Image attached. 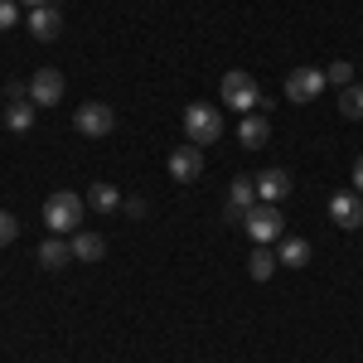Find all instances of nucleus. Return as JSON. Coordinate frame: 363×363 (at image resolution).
I'll return each mask as SVG.
<instances>
[{"label":"nucleus","mask_w":363,"mask_h":363,"mask_svg":"<svg viewBox=\"0 0 363 363\" xmlns=\"http://www.w3.org/2000/svg\"><path fill=\"white\" fill-rule=\"evenodd\" d=\"M184 136H189V145H213V140L223 136V112L218 107H208V102H194L189 112H184Z\"/></svg>","instance_id":"7ed1b4c3"},{"label":"nucleus","mask_w":363,"mask_h":363,"mask_svg":"<svg viewBox=\"0 0 363 363\" xmlns=\"http://www.w3.org/2000/svg\"><path fill=\"white\" fill-rule=\"evenodd\" d=\"M320 92H325V68H291V73H286V102L306 107Z\"/></svg>","instance_id":"39448f33"},{"label":"nucleus","mask_w":363,"mask_h":363,"mask_svg":"<svg viewBox=\"0 0 363 363\" xmlns=\"http://www.w3.org/2000/svg\"><path fill=\"white\" fill-rule=\"evenodd\" d=\"M73 257H78V262H102V257H107V238L92 233V228H78V233H73Z\"/></svg>","instance_id":"4468645a"},{"label":"nucleus","mask_w":363,"mask_h":363,"mask_svg":"<svg viewBox=\"0 0 363 363\" xmlns=\"http://www.w3.org/2000/svg\"><path fill=\"white\" fill-rule=\"evenodd\" d=\"M218 92H223V107H233V112H242V116H247L252 107H262V87H257V78H252L247 68H233V73H223Z\"/></svg>","instance_id":"f03ea898"},{"label":"nucleus","mask_w":363,"mask_h":363,"mask_svg":"<svg viewBox=\"0 0 363 363\" xmlns=\"http://www.w3.org/2000/svg\"><path fill=\"white\" fill-rule=\"evenodd\" d=\"M281 262H277V252H267L262 242L252 247V257H247V277L252 281H272V272H277Z\"/></svg>","instance_id":"dca6fc26"},{"label":"nucleus","mask_w":363,"mask_h":363,"mask_svg":"<svg viewBox=\"0 0 363 363\" xmlns=\"http://www.w3.org/2000/svg\"><path fill=\"white\" fill-rule=\"evenodd\" d=\"M73 126H78L83 136H107V131L116 126V112L107 107V102H83L78 116H73Z\"/></svg>","instance_id":"423d86ee"},{"label":"nucleus","mask_w":363,"mask_h":363,"mask_svg":"<svg viewBox=\"0 0 363 363\" xmlns=\"http://www.w3.org/2000/svg\"><path fill=\"white\" fill-rule=\"evenodd\" d=\"M252 184H257V199L262 203H281V199H291V174L286 169H262V174H252Z\"/></svg>","instance_id":"9b49d317"},{"label":"nucleus","mask_w":363,"mask_h":363,"mask_svg":"<svg viewBox=\"0 0 363 363\" xmlns=\"http://www.w3.org/2000/svg\"><path fill=\"white\" fill-rule=\"evenodd\" d=\"M15 238H20V223H15V213H5V208H0V247H10Z\"/></svg>","instance_id":"4be33fe9"},{"label":"nucleus","mask_w":363,"mask_h":363,"mask_svg":"<svg viewBox=\"0 0 363 363\" xmlns=\"http://www.w3.org/2000/svg\"><path fill=\"white\" fill-rule=\"evenodd\" d=\"M87 203H92L97 213H116V208H121V194H116V184H92V189H87Z\"/></svg>","instance_id":"a211bd4d"},{"label":"nucleus","mask_w":363,"mask_h":363,"mask_svg":"<svg viewBox=\"0 0 363 363\" xmlns=\"http://www.w3.org/2000/svg\"><path fill=\"white\" fill-rule=\"evenodd\" d=\"M5 126H10V131H29V126H34V102H25V97L10 102V107H5Z\"/></svg>","instance_id":"6ab92c4d"},{"label":"nucleus","mask_w":363,"mask_h":363,"mask_svg":"<svg viewBox=\"0 0 363 363\" xmlns=\"http://www.w3.org/2000/svg\"><path fill=\"white\" fill-rule=\"evenodd\" d=\"M354 194H363V155L354 160Z\"/></svg>","instance_id":"393cba45"},{"label":"nucleus","mask_w":363,"mask_h":363,"mask_svg":"<svg viewBox=\"0 0 363 363\" xmlns=\"http://www.w3.org/2000/svg\"><path fill=\"white\" fill-rule=\"evenodd\" d=\"M277 262H281V267H306V262H310V242H306V238H281Z\"/></svg>","instance_id":"f3484780"},{"label":"nucleus","mask_w":363,"mask_h":363,"mask_svg":"<svg viewBox=\"0 0 363 363\" xmlns=\"http://www.w3.org/2000/svg\"><path fill=\"white\" fill-rule=\"evenodd\" d=\"M199 174H203V150H199V145H179V150H169V179L194 184Z\"/></svg>","instance_id":"9d476101"},{"label":"nucleus","mask_w":363,"mask_h":363,"mask_svg":"<svg viewBox=\"0 0 363 363\" xmlns=\"http://www.w3.org/2000/svg\"><path fill=\"white\" fill-rule=\"evenodd\" d=\"M126 213H131V218H145V213H150V203H145V199H126Z\"/></svg>","instance_id":"b1692460"},{"label":"nucleus","mask_w":363,"mask_h":363,"mask_svg":"<svg viewBox=\"0 0 363 363\" xmlns=\"http://www.w3.org/2000/svg\"><path fill=\"white\" fill-rule=\"evenodd\" d=\"M68 262H73V242H63L58 233H49L44 247H39V267H44V272H58V267H68Z\"/></svg>","instance_id":"2eb2a0df"},{"label":"nucleus","mask_w":363,"mask_h":363,"mask_svg":"<svg viewBox=\"0 0 363 363\" xmlns=\"http://www.w3.org/2000/svg\"><path fill=\"white\" fill-rule=\"evenodd\" d=\"M20 25V0H0V29Z\"/></svg>","instance_id":"5701e85b"},{"label":"nucleus","mask_w":363,"mask_h":363,"mask_svg":"<svg viewBox=\"0 0 363 363\" xmlns=\"http://www.w3.org/2000/svg\"><path fill=\"white\" fill-rule=\"evenodd\" d=\"M339 112L349 116V121H363V83H349L339 92Z\"/></svg>","instance_id":"aec40b11"},{"label":"nucleus","mask_w":363,"mask_h":363,"mask_svg":"<svg viewBox=\"0 0 363 363\" xmlns=\"http://www.w3.org/2000/svg\"><path fill=\"white\" fill-rule=\"evenodd\" d=\"M325 83H335V87H349V83H354V63H344V58H335V63L325 68Z\"/></svg>","instance_id":"412c9836"},{"label":"nucleus","mask_w":363,"mask_h":363,"mask_svg":"<svg viewBox=\"0 0 363 363\" xmlns=\"http://www.w3.org/2000/svg\"><path fill=\"white\" fill-rule=\"evenodd\" d=\"M252 203H262V199H257V184H252V174H238V179L228 184V223H242Z\"/></svg>","instance_id":"6e6552de"},{"label":"nucleus","mask_w":363,"mask_h":363,"mask_svg":"<svg viewBox=\"0 0 363 363\" xmlns=\"http://www.w3.org/2000/svg\"><path fill=\"white\" fill-rule=\"evenodd\" d=\"M238 140H242L247 150H262V145L272 140V121H267L262 112H247L242 121H238Z\"/></svg>","instance_id":"ddd939ff"},{"label":"nucleus","mask_w":363,"mask_h":363,"mask_svg":"<svg viewBox=\"0 0 363 363\" xmlns=\"http://www.w3.org/2000/svg\"><path fill=\"white\" fill-rule=\"evenodd\" d=\"M58 97H63V73H58V68H39V73L29 78V102H34V107H54Z\"/></svg>","instance_id":"1a4fd4ad"},{"label":"nucleus","mask_w":363,"mask_h":363,"mask_svg":"<svg viewBox=\"0 0 363 363\" xmlns=\"http://www.w3.org/2000/svg\"><path fill=\"white\" fill-rule=\"evenodd\" d=\"M330 223H335V228H344V233L363 228V194L344 189V194H335V199H330Z\"/></svg>","instance_id":"0eeeda50"},{"label":"nucleus","mask_w":363,"mask_h":363,"mask_svg":"<svg viewBox=\"0 0 363 363\" xmlns=\"http://www.w3.org/2000/svg\"><path fill=\"white\" fill-rule=\"evenodd\" d=\"M83 208H87L83 194L58 189V194L44 199V223H49V233H78L83 228Z\"/></svg>","instance_id":"f257e3e1"},{"label":"nucleus","mask_w":363,"mask_h":363,"mask_svg":"<svg viewBox=\"0 0 363 363\" xmlns=\"http://www.w3.org/2000/svg\"><path fill=\"white\" fill-rule=\"evenodd\" d=\"M29 34H34L39 44H54L58 34H63V20H58L54 5H39V10H29Z\"/></svg>","instance_id":"f8f14e48"},{"label":"nucleus","mask_w":363,"mask_h":363,"mask_svg":"<svg viewBox=\"0 0 363 363\" xmlns=\"http://www.w3.org/2000/svg\"><path fill=\"white\" fill-rule=\"evenodd\" d=\"M20 5H29V10H39V5H54V0H20Z\"/></svg>","instance_id":"a878e982"},{"label":"nucleus","mask_w":363,"mask_h":363,"mask_svg":"<svg viewBox=\"0 0 363 363\" xmlns=\"http://www.w3.org/2000/svg\"><path fill=\"white\" fill-rule=\"evenodd\" d=\"M242 228L252 233V242H281L286 238V223H281V203H252L247 218H242Z\"/></svg>","instance_id":"20e7f679"}]
</instances>
